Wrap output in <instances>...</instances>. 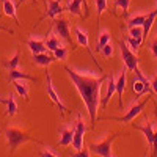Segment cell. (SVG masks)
Masks as SVG:
<instances>
[{
  "instance_id": "44dd1931",
  "label": "cell",
  "mask_w": 157,
  "mask_h": 157,
  "mask_svg": "<svg viewBox=\"0 0 157 157\" xmlns=\"http://www.w3.org/2000/svg\"><path fill=\"white\" fill-rule=\"evenodd\" d=\"M132 90L135 91V94H137V96H141L143 93H149V88L145 85V82H143V80H140L138 77H135V78H134Z\"/></svg>"
},
{
  "instance_id": "ba28073f",
  "label": "cell",
  "mask_w": 157,
  "mask_h": 157,
  "mask_svg": "<svg viewBox=\"0 0 157 157\" xmlns=\"http://www.w3.org/2000/svg\"><path fill=\"white\" fill-rule=\"evenodd\" d=\"M54 30L66 43H69V44L72 43L71 41V36H69V22L66 19H55L54 21Z\"/></svg>"
},
{
  "instance_id": "d590c367",
  "label": "cell",
  "mask_w": 157,
  "mask_h": 157,
  "mask_svg": "<svg viewBox=\"0 0 157 157\" xmlns=\"http://www.w3.org/2000/svg\"><path fill=\"white\" fill-rule=\"evenodd\" d=\"M151 52H152V54H154V57H155V60H157V36L152 39V43H151Z\"/></svg>"
},
{
  "instance_id": "4316f807",
  "label": "cell",
  "mask_w": 157,
  "mask_h": 157,
  "mask_svg": "<svg viewBox=\"0 0 157 157\" xmlns=\"http://www.w3.org/2000/svg\"><path fill=\"white\" fill-rule=\"evenodd\" d=\"M19 55H21V52L16 50V54L13 55V58H10L8 61L3 63L5 68H8V69H17V66H19Z\"/></svg>"
},
{
  "instance_id": "4fadbf2b",
  "label": "cell",
  "mask_w": 157,
  "mask_h": 157,
  "mask_svg": "<svg viewBox=\"0 0 157 157\" xmlns=\"http://www.w3.org/2000/svg\"><path fill=\"white\" fill-rule=\"evenodd\" d=\"M126 82H127L126 71H123L120 74V77L116 78V94H118V99H120V107L121 109H123V93H124V88H126Z\"/></svg>"
},
{
  "instance_id": "2e32d148",
  "label": "cell",
  "mask_w": 157,
  "mask_h": 157,
  "mask_svg": "<svg viewBox=\"0 0 157 157\" xmlns=\"http://www.w3.org/2000/svg\"><path fill=\"white\" fill-rule=\"evenodd\" d=\"M29 49L32 50V54L36 55V54H44L47 52V47H46V41H41V39H30L27 43Z\"/></svg>"
},
{
  "instance_id": "d4e9b609",
  "label": "cell",
  "mask_w": 157,
  "mask_h": 157,
  "mask_svg": "<svg viewBox=\"0 0 157 157\" xmlns=\"http://www.w3.org/2000/svg\"><path fill=\"white\" fill-rule=\"evenodd\" d=\"M46 47H47V50H50V52H54V50H57L58 47H61V44H60V39L57 38V36H49L47 39H46Z\"/></svg>"
},
{
  "instance_id": "83f0119b",
  "label": "cell",
  "mask_w": 157,
  "mask_h": 157,
  "mask_svg": "<svg viewBox=\"0 0 157 157\" xmlns=\"http://www.w3.org/2000/svg\"><path fill=\"white\" fill-rule=\"evenodd\" d=\"M126 43L129 44V47H130V49L137 52V50L140 49L141 43H143V39H141V38H132V36H129V38L126 39Z\"/></svg>"
},
{
  "instance_id": "8fae6325",
  "label": "cell",
  "mask_w": 157,
  "mask_h": 157,
  "mask_svg": "<svg viewBox=\"0 0 157 157\" xmlns=\"http://www.w3.org/2000/svg\"><path fill=\"white\" fill-rule=\"evenodd\" d=\"M61 0H49V3H47V10H46V14L43 16L44 17H50V19H55L58 14H61V13L64 11L61 8Z\"/></svg>"
},
{
  "instance_id": "8d00e7d4",
  "label": "cell",
  "mask_w": 157,
  "mask_h": 157,
  "mask_svg": "<svg viewBox=\"0 0 157 157\" xmlns=\"http://www.w3.org/2000/svg\"><path fill=\"white\" fill-rule=\"evenodd\" d=\"M39 155H41V157H58V155H55L52 151H43V152H39Z\"/></svg>"
},
{
  "instance_id": "52a82bcc",
  "label": "cell",
  "mask_w": 157,
  "mask_h": 157,
  "mask_svg": "<svg viewBox=\"0 0 157 157\" xmlns=\"http://www.w3.org/2000/svg\"><path fill=\"white\" fill-rule=\"evenodd\" d=\"M151 101V98H146L145 101H141V102H137V104H134L132 107H130L129 110H127V113L123 116V118H115V120H118V121H121V123H130V121H134L135 118L143 112V109H145L146 105H148V102Z\"/></svg>"
},
{
  "instance_id": "7bdbcfd3",
  "label": "cell",
  "mask_w": 157,
  "mask_h": 157,
  "mask_svg": "<svg viewBox=\"0 0 157 157\" xmlns=\"http://www.w3.org/2000/svg\"><path fill=\"white\" fill-rule=\"evenodd\" d=\"M155 2H157V0H155Z\"/></svg>"
},
{
  "instance_id": "6da1fadb",
  "label": "cell",
  "mask_w": 157,
  "mask_h": 157,
  "mask_svg": "<svg viewBox=\"0 0 157 157\" xmlns=\"http://www.w3.org/2000/svg\"><path fill=\"white\" fill-rule=\"evenodd\" d=\"M64 71H66L68 77L71 78V82L74 83V86L77 88L78 94H80L82 101L85 102L88 115L91 124H96V115H98V107L101 104V88L102 83L107 80V75L102 77H96L93 74H80L78 71L71 69L69 66H64Z\"/></svg>"
},
{
  "instance_id": "b9f144b4",
  "label": "cell",
  "mask_w": 157,
  "mask_h": 157,
  "mask_svg": "<svg viewBox=\"0 0 157 157\" xmlns=\"http://www.w3.org/2000/svg\"><path fill=\"white\" fill-rule=\"evenodd\" d=\"M0 132H2V130H0Z\"/></svg>"
},
{
  "instance_id": "f1b7e54d",
  "label": "cell",
  "mask_w": 157,
  "mask_h": 157,
  "mask_svg": "<svg viewBox=\"0 0 157 157\" xmlns=\"http://www.w3.org/2000/svg\"><path fill=\"white\" fill-rule=\"evenodd\" d=\"M54 54V57H55V60H60V61H63V60H66V57H68V49L66 47H58L57 50H54L52 52Z\"/></svg>"
},
{
  "instance_id": "ffe728a7",
  "label": "cell",
  "mask_w": 157,
  "mask_h": 157,
  "mask_svg": "<svg viewBox=\"0 0 157 157\" xmlns=\"http://www.w3.org/2000/svg\"><path fill=\"white\" fill-rule=\"evenodd\" d=\"M82 3H83V0H71L64 10H66L68 13H71V14L82 16Z\"/></svg>"
},
{
  "instance_id": "836d02e7",
  "label": "cell",
  "mask_w": 157,
  "mask_h": 157,
  "mask_svg": "<svg viewBox=\"0 0 157 157\" xmlns=\"http://www.w3.org/2000/svg\"><path fill=\"white\" fill-rule=\"evenodd\" d=\"M115 5L123 8L124 11H127L129 10V5H130V0H115Z\"/></svg>"
},
{
  "instance_id": "3957f363",
  "label": "cell",
  "mask_w": 157,
  "mask_h": 157,
  "mask_svg": "<svg viewBox=\"0 0 157 157\" xmlns=\"http://www.w3.org/2000/svg\"><path fill=\"white\" fill-rule=\"evenodd\" d=\"M120 137V134H112L109 135L104 141L101 143H93V145H90V152H93L96 155H101V157H113L112 155V143Z\"/></svg>"
},
{
  "instance_id": "9c48e42d",
  "label": "cell",
  "mask_w": 157,
  "mask_h": 157,
  "mask_svg": "<svg viewBox=\"0 0 157 157\" xmlns=\"http://www.w3.org/2000/svg\"><path fill=\"white\" fill-rule=\"evenodd\" d=\"M75 36H77V43L80 44L82 47H85V49H88V52H90V55H91V58H93V61L98 64V60L94 58V55H93V52L90 50V41H88V33L86 32H83L82 29H78V27H75ZM99 66V64H98ZM99 69H101V72H102V68L99 66Z\"/></svg>"
},
{
  "instance_id": "e0dca14e",
  "label": "cell",
  "mask_w": 157,
  "mask_h": 157,
  "mask_svg": "<svg viewBox=\"0 0 157 157\" xmlns=\"http://www.w3.org/2000/svg\"><path fill=\"white\" fill-rule=\"evenodd\" d=\"M10 82H14V80H32V82H36L38 78L27 74V72H22V71H17V69H10Z\"/></svg>"
},
{
  "instance_id": "60d3db41",
  "label": "cell",
  "mask_w": 157,
  "mask_h": 157,
  "mask_svg": "<svg viewBox=\"0 0 157 157\" xmlns=\"http://www.w3.org/2000/svg\"><path fill=\"white\" fill-rule=\"evenodd\" d=\"M83 3H85V10H88V5H86V0H83Z\"/></svg>"
},
{
  "instance_id": "9a60e30c",
  "label": "cell",
  "mask_w": 157,
  "mask_h": 157,
  "mask_svg": "<svg viewBox=\"0 0 157 157\" xmlns=\"http://www.w3.org/2000/svg\"><path fill=\"white\" fill-rule=\"evenodd\" d=\"M2 3H3V13H5V16L11 17L16 24H21L19 19H17V14H16V5L13 3V0H2Z\"/></svg>"
},
{
  "instance_id": "ab89813d",
  "label": "cell",
  "mask_w": 157,
  "mask_h": 157,
  "mask_svg": "<svg viewBox=\"0 0 157 157\" xmlns=\"http://www.w3.org/2000/svg\"><path fill=\"white\" fill-rule=\"evenodd\" d=\"M27 0H19V5H22V3H25Z\"/></svg>"
},
{
  "instance_id": "ac0fdd59",
  "label": "cell",
  "mask_w": 157,
  "mask_h": 157,
  "mask_svg": "<svg viewBox=\"0 0 157 157\" xmlns=\"http://www.w3.org/2000/svg\"><path fill=\"white\" fill-rule=\"evenodd\" d=\"M155 19H157V10H152L151 13H148L146 21H145V24H143V39H146V36L149 35V32L152 29V24H154Z\"/></svg>"
},
{
  "instance_id": "484cf974",
  "label": "cell",
  "mask_w": 157,
  "mask_h": 157,
  "mask_svg": "<svg viewBox=\"0 0 157 157\" xmlns=\"http://www.w3.org/2000/svg\"><path fill=\"white\" fill-rule=\"evenodd\" d=\"M109 43H110V33H109V32H102V33L99 35V39L96 41V49H98V50H102V47L107 46Z\"/></svg>"
},
{
  "instance_id": "603a6c76",
  "label": "cell",
  "mask_w": 157,
  "mask_h": 157,
  "mask_svg": "<svg viewBox=\"0 0 157 157\" xmlns=\"http://www.w3.org/2000/svg\"><path fill=\"white\" fill-rule=\"evenodd\" d=\"M16 113H17V104H16L14 94H10V98L6 99V115L14 116Z\"/></svg>"
},
{
  "instance_id": "8992f818",
  "label": "cell",
  "mask_w": 157,
  "mask_h": 157,
  "mask_svg": "<svg viewBox=\"0 0 157 157\" xmlns=\"http://www.w3.org/2000/svg\"><path fill=\"white\" fill-rule=\"evenodd\" d=\"M46 90H47V96L50 98V101L55 104V105L60 109V112H61V115H64L66 113V107H64V104H63V101H61V98H60V94L55 91V88H54V83H52V78H50V74L49 72H46Z\"/></svg>"
},
{
  "instance_id": "4dcf8cb0",
  "label": "cell",
  "mask_w": 157,
  "mask_h": 157,
  "mask_svg": "<svg viewBox=\"0 0 157 157\" xmlns=\"http://www.w3.org/2000/svg\"><path fill=\"white\" fill-rule=\"evenodd\" d=\"M96 5V11H98V17L102 16V13L107 10V0H94Z\"/></svg>"
},
{
  "instance_id": "e575fe53",
  "label": "cell",
  "mask_w": 157,
  "mask_h": 157,
  "mask_svg": "<svg viewBox=\"0 0 157 157\" xmlns=\"http://www.w3.org/2000/svg\"><path fill=\"white\" fill-rule=\"evenodd\" d=\"M72 157H90V148H83L80 151H77L75 154H72Z\"/></svg>"
},
{
  "instance_id": "1f68e13d",
  "label": "cell",
  "mask_w": 157,
  "mask_h": 157,
  "mask_svg": "<svg viewBox=\"0 0 157 157\" xmlns=\"http://www.w3.org/2000/svg\"><path fill=\"white\" fill-rule=\"evenodd\" d=\"M129 35L132 38H141L143 39V27H132V29H129Z\"/></svg>"
},
{
  "instance_id": "277c9868",
  "label": "cell",
  "mask_w": 157,
  "mask_h": 157,
  "mask_svg": "<svg viewBox=\"0 0 157 157\" xmlns=\"http://www.w3.org/2000/svg\"><path fill=\"white\" fill-rule=\"evenodd\" d=\"M120 49H121V57H123V61L126 64V69H129V71L138 69V57L135 52L130 50V47L127 46V43L124 39L120 41Z\"/></svg>"
},
{
  "instance_id": "7a4b0ae2",
  "label": "cell",
  "mask_w": 157,
  "mask_h": 157,
  "mask_svg": "<svg viewBox=\"0 0 157 157\" xmlns=\"http://www.w3.org/2000/svg\"><path fill=\"white\" fill-rule=\"evenodd\" d=\"M5 137H6V141H8V146H10V152L14 154V151L19 148V145L25 141H35V143H41L39 140H36L33 135H30L29 132L19 129V127H10L5 130Z\"/></svg>"
},
{
  "instance_id": "d6a6232c",
  "label": "cell",
  "mask_w": 157,
  "mask_h": 157,
  "mask_svg": "<svg viewBox=\"0 0 157 157\" xmlns=\"http://www.w3.org/2000/svg\"><path fill=\"white\" fill-rule=\"evenodd\" d=\"M101 52H102V55H104V57H105V58H110V57L113 55V47H112V44L109 43L107 46H104Z\"/></svg>"
},
{
  "instance_id": "cb8c5ba5",
  "label": "cell",
  "mask_w": 157,
  "mask_h": 157,
  "mask_svg": "<svg viewBox=\"0 0 157 157\" xmlns=\"http://www.w3.org/2000/svg\"><path fill=\"white\" fill-rule=\"evenodd\" d=\"M145 21H146V16L145 14H138V16L130 17L129 22H127V25H129V29H132V27H143Z\"/></svg>"
},
{
  "instance_id": "7402d4cb",
  "label": "cell",
  "mask_w": 157,
  "mask_h": 157,
  "mask_svg": "<svg viewBox=\"0 0 157 157\" xmlns=\"http://www.w3.org/2000/svg\"><path fill=\"white\" fill-rule=\"evenodd\" d=\"M13 85H14L16 91H17V93H19L25 101L30 99V98H29V86L25 85V82H22V80H14V82H13Z\"/></svg>"
},
{
  "instance_id": "7c38bea8",
  "label": "cell",
  "mask_w": 157,
  "mask_h": 157,
  "mask_svg": "<svg viewBox=\"0 0 157 157\" xmlns=\"http://www.w3.org/2000/svg\"><path fill=\"white\" fill-rule=\"evenodd\" d=\"M74 126L72 127H61L60 129V141L58 145L61 146H69L72 145V138H74Z\"/></svg>"
},
{
  "instance_id": "d6986e66",
  "label": "cell",
  "mask_w": 157,
  "mask_h": 157,
  "mask_svg": "<svg viewBox=\"0 0 157 157\" xmlns=\"http://www.w3.org/2000/svg\"><path fill=\"white\" fill-rule=\"evenodd\" d=\"M135 129L145 134V137H146V140H148V143H149V146L152 148V143H154V129H152V126L149 124V121H148L146 126H135Z\"/></svg>"
},
{
  "instance_id": "30bf717a",
  "label": "cell",
  "mask_w": 157,
  "mask_h": 157,
  "mask_svg": "<svg viewBox=\"0 0 157 157\" xmlns=\"http://www.w3.org/2000/svg\"><path fill=\"white\" fill-rule=\"evenodd\" d=\"M115 93H116V80H115V77L110 74L107 77V93H105V96H102V101H101L104 109L109 105V102H110V99H112V96Z\"/></svg>"
},
{
  "instance_id": "5b68a950",
  "label": "cell",
  "mask_w": 157,
  "mask_h": 157,
  "mask_svg": "<svg viewBox=\"0 0 157 157\" xmlns=\"http://www.w3.org/2000/svg\"><path fill=\"white\" fill-rule=\"evenodd\" d=\"M74 138H72V148L75 151H80L83 149V135L86 132V126L82 120V115L78 113L77 115V120H75V124H74Z\"/></svg>"
},
{
  "instance_id": "f35d334b",
  "label": "cell",
  "mask_w": 157,
  "mask_h": 157,
  "mask_svg": "<svg viewBox=\"0 0 157 157\" xmlns=\"http://www.w3.org/2000/svg\"><path fill=\"white\" fill-rule=\"evenodd\" d=\"M0 104H6V99H2V98H0Z\"/></svg>"
},
{
  "instance_id": "5bb4252c",
  "label": "cell",
  "mask_w": 157,
  "mask_h": 157,
  "mask_svg": "<svg viewBox=\"0 0 157 157\" xmlns=\"http://www.w3.org/2000/svg\"><path fill=\"white\" fill-rule=\"evenodd\" d=\"M54 60H55V57H54V55H49L47 52H44V54H36V55H33V63L38 64V66H44V68H47L49 64L54 63Z\"/></svg>"
},
{
  "instance_id": "f546056e",
  "label": "cell",
  "mask_w": 157,
  "mask_h": 157,
  "mask_svg": "<svg viewBox=\"0 0 157 157\" xmlns=\"http://www.w3.org/2000/svg\"><path fill=\"white\" fill-rule=\"evenodd\" d=\"M155 109V129H154V143H152V148H151V157H157V105Z\"/></svg>"
},
{
  "instance_id": "74e56055",
  "label": "cell",
  "mask_w": 157,
  "mask_h": 157,
  "mask_svg": "<svg viewBox=\"0 0 157 157\" xmlns=\"http://www.w3.org/2000/svg\"><path fill=\"white\" fill-rule=\"evenodd\" d=\"M0 30H5V32H10V33H13V30H10V29L3 27V25H0Z\"/></svg>"
}]
</instances>
